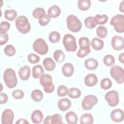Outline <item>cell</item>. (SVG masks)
<instances>
[{
    "label": "cell",
    "instance_id": "603a6c76",
    "mask_svg": "<svg viewBox=\"0 0 124 124\" xmlns=\"http://www.w3.org/2000/svg\"><path fill=\"white\" fill-rule=\"evenodd\" d=\"M91 45L93 49L96 50H100L104 46V42L101 39L95 37L92 40Z\"/></svg>",
    "mask_w": 124,
    "mask_h": 124
},
{
    "label": "cell",
    "instance_id": "f907efd6",
    "mask_svg": "<svg viewBox=\"0 0 124 124\" xmlns=\"http://www.w3.org/2000/svg\"><path fill=\"white\" fill-rule=\"evenodd\" d=\"M51 116H50V115L47 116L45 118V120H44L43 123L44 124H51Z\"/></svg>",
    "mask_w": 124,
    "mask_h": 124
},
{
    "label": "cell",
    "instance_id": "ee69618b",
    "mask_svg": "<svg viewBox=\"0 0 124 124\" xmlns=\"http://www.w3.org/2000/svg\"><path fill=\"white\" fill-rule=\"evenodd\" d=\"M28 60L30 63L35 64L39 62L40 57L34 53H31L28 56Z\"/></svg>",
    "mask_w": 124,
    "mask_h": 124
},
{
    "label": "cell",
    "instance_id": "836d02e7",
    "mask_svg": "<svg viewBox=\"0 0 124 124\" xmlns=\"http://www.w3.org/2000/svg\"><path fill=\"white\" fill-rule=\"evenodd\" d=\"M103 62L105 65L109 67L113 65L115 63V58L111 55H107L103 58Z\"/></svg>",
    "mask_w": 124,
    "mask_h": 124
},
{
    "label": "cell",
    "instance_id": "c3c4849f",
    "mask_svg": "<svg viewBox=\"0 0 124 124\" xmlns=\"http://www.w3.org/2000/svg\"><path fill=\"white\" fill-rule=\"evenodd\" d=\"M8 99L7 95L4 93H0V104H3L6 103Z\"/></svg>",
    "mask_w": 124,
    "mask_h": 124
},
{
    "label": "cell",
    "instance_id": "f35d334b",
    "mask_svg": "<svg viewBox=\"0 0 124 124\" xmlns=\"http://www.w3.org/2000/svg\"><path fill=\"white\" fill-rule=\"evenodd\" d=\"M94 18L96 20L97 24L98 25L105 24L106 23L108 19V17L106 15H96Z\"/></svg>",
    "mask_w": 124,
    "mask_h": 124
},
{
    "label": "cell",
    "instance_id": "8fae6325",
    "mask_svg": "<svg viewBox=\"0 0 124 124\" xmlns=\"http://www.w3.org/2000/svg\"><path fill=\"white\" fill-rule=\"evenodd\" d=\"M111 44L114 49L117 51L122 50L124 47V38L121 36H114L111 39Z\"/></svg>",
    "mask_w": 124,
    "mask_h": 124
},
{
    "label": "cell",
    "instance_id": "ac0fdd59",
    "mask_svg": "<svg viewBox=\"0 0 124 124\" xmlns=\"http://www.w3.org/2000/svg\"><path fill=\"white\" fill-rule=\"evenodd\" d=\"M43 119V114L40 110H34L31 115V120L34 124H40Z\"/></svg>",
    "mask_w": 124,
    "mask_h": 124
},
{
    "label": "cell",
    "instance_id": "e0dca14e",
    "mask_svg": "<svg viewBox=\"0 0 124 124\" xmlns=\"http://www.w3.org/2000/svg\"><path fill=\"white\" fill-rule=\"evenodd\" d=\"M62 71L63 75L66 77H70L74 73V67L71 63H66L62 67Z\"/></svg>",
    "mask_w": 124,
    "mask_h": 124
},
{
    "label": "cell",
    "instance_id": "74e56055",
    "mask_svg": "<svg viewBox=\"0 0 124 124\" xmlns=\"http://www.w3.org/2000/svg\"><path fill=\"white\" fill-rule=\"evenodd\" d=\"M45 14V10L41 7H38L33 10L32 12V16L35 18H40Z\"/></svg>",
    "mask_w": 124,
    "mask_h": 124
},
{
    "label": "cell",
    "instance_id": "277c9868",
    "mask_svg": "<svg viewBox=\"0 0 124 124\" xmlns=\"http://www.w3.org/2000/svg\"><path fill=\"white\" fill-rule=\"evenodd\" d=\"M40 83L44 87V90L46 93H52L54 90V85L52 83V78L50 75L44 74L40 78Z\"/></svg>",
    "mask_w": 124,
    "mask_h": 124
},
{
    "label": "cell",
    "instance_id": "e575fe53",
    "mask_svg": "<svg viewBox=\"0 0 124 124\" xmlns=\"http://www.w3.org/2000/svg\"><path fill=\"white\" fill-rule=\"evenodd\" d=\"M112 82L108 78H104L102 79L100 82V86L103 90H107L111 87Z\"/></svg>",
    "mask_w": 124,
    "mask_h": 124
},
{
    "label": "cell",
    "instance_id": "52a82bcc",
    "mask_svg": "<svg viewBox=\"0 0 124 124\" xmlns=\"http://www.w3.org/2000/svg\"><path fill=\"white\" fill-rule=\"evenodd\" d=\"M34 51L40 55L46 54L48 50V45L42 38H38L34 41L32 45Z\"/></svg>",
    "mask_w": 124,
    "mask_h": 124
},
{
    "label": "cell",
    "instance_id": "8992f818",
    "mask_svg": "<svg viewBox=\"0 0 124 124\" xmlns=\"http://www.w3.org/2000/svg\"><path fill=\"white\" fill-rule=\"evenodd\" d=\"M110 24L114 27L115 31L118 33H123L124 31V16L118 14L111 18Z\"/></svg>",
    "mask_w": 124,
    "mask_h": 124
},
{
    "label": "cell",
    "instance_id": "ab89813d",
    "mask_svg": "<svg viewBox=\"0 0 124 124\" xmlns=\"http://www.w3.org/2000/svg\"><path fill=\"white\" fill-rule=\"evenodd\" d=\"M68 89L64 85H60L57 89V95L60 97H62L66 96L68 94Z\"/></svg>",
    "mask_w": 124,
    "mask_h": 124
},
{
    "label": "cell",
    "instance_id": "d590c367",
    "mask_svg": "<svg viewBox=\"0 0 124 124\" xmlns=\"http://www.w3.org/2000/svg\"><path fill=\"white\" fill-rule=\"evenodd\" d=\"M4 52L6 55L11 57L14 56L16 53V49L13 45H8L4 47Z\"/></svg>",
    "mask_w": 124,
    "mask_h": 124
},
{
    "label": "cell",
    "instance_id": "4316f807",
    "mask_svg": "<svg viewBox=\"0 0 124 124\" xmlns=\"http://www.w3.org/2000/svg\"><path fill=\"white\" fill-rule=\"evenodd\" d=\"M84 24L88 29H93L97 25L96 19L93 16L87 17L84 20Z\"/></svg>",
    "mask_w": 124,
    "mask_h": 124
},
{
    "label": "cell",
    "instance_id": "b9f144b4",
    "mask_svg": "<svg viewBox=\"0 0 124 124\" xmlns=\"http://www.w3.org/2000/svg\"><path fill=\"white\" fill-rule=\"evenodd\" d=\"M50 17L48 14H45L39 19V23L42 26H46L49 22Z\"/></svg>",
    "mask_w": 124,
    "mask_h": 124
},
{
    "label": "cell",
    "instance_id": "60d3db41",
    "mask_svg": "<svg viewBox=\"0 0 124 124\" xmlns=\"http://www.w3.org/2000/svg\"><path fill=\"white\" fill-rule=\"evenodd\" d=\"M91 52L90 47L89 48H79L77 52V55L79 58H83L89 54Z\"/></svg>",
    "mask_w": 124,
    "mask_h": 124
},
{
    "label": "cell",
    "instance_id": "44dd1931",
    "mask_svg": "<svg viewBox=\"0 0 124 124\" xmlns=\"http://www.w3.org/2000/svg\"><path fill=\"white\" fill-rule=\"evenodd\" d=\"M47 13L50 17L56 18L60 16L61 13V10L58 6L53 5L49 8Z\"/></svg>",
    "mask_w": 124,
    "mask_h": 124
},
{
    "label": "cell",
    "instance_id": "7c38bea8",
    "mask_svg": "<svg viewBox=\"0 0 124 124\" xmlns=\"http://www.w3.org/2000/svg\"><path fill=\"white\" fill-rule=\"evenodd\" d=\"M14 118L13 111L10 109H6L1 115V123L2 124H12L13 123Z\"/></svg>",
    "mask_w": 124,
    "mask_h": 124
},
{
    "label": "cell",
    "instance_id": "4dcf8cb0",
    "mask_svg": "<svg viewBox=\"0 0 124 124\" xmlns=\"http://www.w3.org/2000/svg\"><path fill=\"white\" fill-rule=\"evenodd\" d=\"M81 93L79 89L76 88H71L68 90V95L69 97L73 99L78 98L81 95Z\"/></svg>",
    "mask_w": 124,
    "mask_h": 124
},
{
    "label": "cell",
    "instance_id": "9a60e30c",
    "mask_svg": "<svg viewBox=\"0 0 124 124\" xmlns=\"http://www.w3.org/2000/svg\"><path fill=\"white\" fill-rule=\"evenodd\" d=\"M31 74L30 68L28 65H24L21 67L18 71V75L22 80H26L30 78Z\"/></svg>",
    "mask_w": 124,
    "mask_h": 124
},
{
    "label": "cell",
    "instance_id": "d6986e66",
    "mask_svg": "<svg viewBox=\"0 0 124 124\" xmlns=\"http://www.w3.org/2000/svg\"><path fill=\"white\" fill-rule=\"evenodd\" d=\"M98 62L97 61L93 58L87 59L84 62L85 68L89 70H94L97 67Z\"/></svg>",
    "mask_w": 124,
    "mask_h": 124
},
{
    "label": "cell",
    "instance_id": "1f68e13d",
    "mask_svg": "<svg viewBox=\"0 0 124 124\" xmlns=\"http://www.w3.org/2000/svg\"><path fill=\"white\" fill-rule=\"evenodd\" d=\"M60 38L61 36L60 33L56 31L51 32L48 36L49 41L52 43H58L60 41Z\"/></svg>",
    "mask_w": 124,
    "mask_h": 124
},
{
    "label": "cell",
    "instance_id": "83f0119b",
    "mask_svg": "<svg viewBox=\"0 0 124 124\" xmlns=\"http://www.w3.org/2000/svg\"><path fill=\"white\" fill-rule=\"evenodd\" d=\"M53 56L56 62L59 63L62 62L65 59L64 53L60 49L56 50L54 52Z\"/></svg>",
    "mask_w": 124,
    "mask_h": 124
},
{
    "label": "cell",
    "instance_id": "7bdbcfd3",
    "mask_svg": "<svg viewBox=\"0 0 124 124\" xmlns=\"http://www.w3.org/2000/svg\"><path fill=\"white\" fill-rule=\"evenodd\" d=\"M10 24L6 21H2L0 25V33H6L10 29Z\"/></svg>",
    "mask_w": 124,
    "mask_h": 124
},
{
    "label": "cell",
    "instance_id": "816d5d0a",
    "mask_svg": "<svg viewBox=\"0 0 124 124\" xmlns=\"http://www.w3.org/2000/svg\"><path fill=\"white\" fill-rule=\"evenodd\" d=\"M118 59L121 62L123 63H124V53H122L121 54L119 55Z\"/></svg>",
    "mask_w": 124,
    "mask_h": 124
},
{
    "label": "cell",
    "instance_id": "6da1fadb",
    "mask_svg": "<svg viewBox=\"0 0 124 124\" xmlns=\"http://www.w3.org/2000/svg\"><path fill=\"white\" fill-rule=\"evenodd\" d=\"M4 81L9 88H15L17 84V79L15 71L10 68L5 70L3 73Z\"/></svg>",
    "mask_w": 124,
    "mask_h": 124
},
{
    "label": "cell",
    "instance_id": "484cf974",
    "mask_svg": "<svg viewBox=\"0 0 124 124\" xmlns=\"http://www.w3.org/2000/svg\"><path fill=\"white\" fill-rule=\"evenodd\" d=\"M91 5V1L90 0H79L78 2V8L83 11L88 10Z\"/></svg>",
    "mask_w": 124,
    "mask_h": 124
},
{
    "label": "cell",
    "instance_id": "5b68a950",
    "mask_svg": "<svg viewBox=\"0 0 124 124\" xmlns=\"http://www.w3.org/2000/svg\"><path fill=\"white\" fill-rule=\"evenodd\" d=\"M65 49L68 52H75L77 48L75 37L71 34H65L62 40Z\"/></svg>",
    "mask_w": 124,
    "mask_h": 124
},
{
    "label": "cell",
    "instance_id": "7dc6e473",
    "mask_svg": "<svg viewBox=\"0 0 124 124\" xmlns=\"http://www.w3.org/2000/svg\"><path fill=\"white\" fill-rule=\"evenodd\" d=\"M0 45L2 46L5 44L8 40V35L6 33H0Z\"/></svg>",
    "mask_w": 124,
    "mask_h": 124
},
{
    "label": "cell",
    "instance_id": "7a4b0ae2",
    "mask_svg": "<svg viewBox=\"0 0 124 124\" xmlns=\"http://www.w3.org/2000/svg\"><path fill=\"white\" fill-rule=\"evenodd\" d=\"M16 26L18 31L22 33H28L31 29V25L28 18L23 16H19L15 21Z\"/></svg>",
    "mask_w": 124,
    "mask_h": 124
},
{
    "label": "cell",
    "instance_id": "f1b7e54d",
    "mask_svg": "<svg viewBox=\"0 0 124 124\" xmlns=\"http://www.w3.org/2000/svg\"><path fill=\"white\" fill-rule=\"evenodd\" d=\"M31 97L35 102H40L43 98V94L39 90H34L31 93Z\"/></svg>",
    "mask_w": 124,
    "mask_h": 124
},
{
    "label": "cell",
    "instance_id": "2e32d148",
    "mask_svg": "<svg viewBox=\"0 0 124 124\" xmlns=\"http://www.w3.org/2000/svg\"><path fill=\"white\" fill-rule=\"evenodd\" d=\"M71 102L67 98L61 99L59 100L58 103V107L62 111H65L68 110L71 107Z\"/></svg>",
    "mask_w": 124,
    "mask_h": 124
},
{
    "label": "cell",
    "instance_id": "7402d4cb",
    "mask_svg": "<svg viewBox=\"0 0 124 124\" xmlns=\"http://www.w3.org/2000/svg\"><path fill=\"white\" fill-rule=\"evenodd\" d=\"M66 122L69 124H76L78 121V117L76 113L70 111L67 112L65 115Z\"/></svg>",
    "mask_w": 124,
    "mask_h": 124
},
{
    "label": "cell",
    "instance_id": "4fadbf2b",
    "mask_svg": "<svg viewBox=\"0 0 124 124\" xmlns=\"http://www.w3.org/2000/svg\"><path fill=\"white\" fill-rule=\"evenodd\" d=\"M110 118L115 122H121L124 120L123 110L118 108L113 110L110 113Z\"/></svg>",
    "mask_w": 124,
    "mask_h": 124
},
{
    "label": "cell",
    "instance_id": "8d00e7d4",
    "mask_svg": "<svg viewBox=\"0 0 124 124\" xmlns=\"http://www.w3.org/2000/svg\"><path fill=\"white\" fill-rule=\"evenodd\" d=\"M78 43L80 48H89L90 40L86 37H81L79 39Z\"/></svg>",
    "mask_w": 124,
    "mask_h": 124
},
{
    "label": "cell",
    "instance_id": "d6a6232c",
    "mask_svg": "<svg viewBox=\"0 0 124 124\" xmlns=\"http://www.w3.org/2000/svg\"><path fill=\"white\" fill-rule=\"evenodd\" d=\"M107 29L103 26H100L96 29V33L98 37L101 38H104L107 35Z\"/></svg>",
    "mask_w": 124,
    "mask_h": 124
},
{
    "label": "cell",
    "instance_id": "ffe728a7",
    "mask_svg": "<svg viewBox=\"0 0 124 124\" xmlns=\"http://www.w3.org/2000/svg\"><path fill=\"white\" fill-rule=\"evenodd\" d=\"M43 64L46 70L48 71H53L56 66V64L54 61L50 58H45L43 60Z\"/></svg>",
    "mask_w": 124,
    "mask_h": 124
},
{
    "label": "cell",
    "instance_id": "f6af8a7d",
    "mask_svg": "<svg viewBox=\"0 0 124 124\" xmlns=\"http://www.w3.org/2000/svg\"><path fill=\"white\" fill-rule=\"evenodd\" d=\"M51 124H60L62 123V117L59 114H54L51 116Z\"/></svg>",
    "mask_w": 124,
    "mask_h": 124
},
{
    "label": "cell",
    "instance_id": "bcb514c9",
    "mask_svg": "<svg viewBox=\"0 0 124 124\" xmlns=\"http://www.w3.org/2000/svg\"><path fill=\"white\" fill-rule=\"evenodd\" d=\"M24 95V92L20 90H16L13 92V97L16 99H20L23 98Z\"/></svg>",
    "mask_w": 124,
    "mask_h": 124
},
{
    "label": "cell",
    "instance_id": "f546056e",
    "mask_svg": "<svg viewBox=\"0 0 124 124\" xmlns=\"http://www.w3.org/2000/svg\"><path fill=\"white\" fill-rule=\"evenodd\" d=\"M17 16V13L14 9L6 10L4 12V17L5 18L9 20L13 21Z\"/></svg>",
    "mask_w": 124,
    "mask_h": 124
},
{
    "label": "cell",
    "instance_id": "cb8c5ba5",
    "mask_svg": "<svg viewBox=\"0 0 124 124\" xmlns=\"http://www.w3.org/2000/svg\"><path fill=\"white\" fill-rule=\"evenodd\" d=\"M44 69L42 66L40 65H36L32 67V76L34 78H38L44 74Z\"/></svg>",
    "mask_w": 124,
    "mask_h": 124
},
{
    "label": "cell",
    "instance_id": "f5cc1de1",
    "mask_svg": "<svg viewBox=\"0 0 124 124\" xmlns=\"http://www.w3.org/2000/svg\"><path fill=\"white\" fill-rule=\"evenodd\" d=\"M124 1H123L120 6H119V10L122 13H124Z\"/></svg>",
    "mask_w": 124,
    "mask_h": 124
},
{
    "label": "cell",
    "instance_id": "5bb4252c",
    "mask_svg": "<svg viewBox=\"0 0 124 124\" xmlns=\"http://www.w3.org/2000/svg\"><path fill=\"white\" fill-rule=\"evenodd\" d=\"M98 81L97 76L94 74H89L84 78V83L88 87H93L95 86Z\"/></svg>",
    "mask_w": 124,
    "mask_h": 124
},
{
    "label": "cell",
    "instance_id": "3957f363",
    "mask_svg": "<svg viewBox=\"0 0 124 124\" xmlns=\"http://www.w3.org/2000/svg\"><path fill=\"white\" fill-rule=\"evenodd\" d=\"M67 27L69 30L74 32H78L82 27L80 21L74 15L68 16L66 18Z\"/></svg>",
    "mask_w": 124,
    "mask_h": 124
},
{
    "label": "cell",
    "instance_id": "ba28073f",
    "mask_svg": "<svg viewBox=\"0 0 124 124\" xmlns=\"http://www.w3.org/2000/svg\"><path fill=\"white\" fill-rule=\"evenodd\" d=\"M110 74L111 77L118 84H122L124 81V72L122 67L118 65H114L111 68Z\"/></svg>",
    "mask_w": 124,
    "mask_h": 124
},
{
    "label": "cell",
    "instance_id": "681fc988",
    "mask_svg": "<svg viewBox=\"0 0 124 124\" xmlns=\"http://www.w3.org/2000/svg\"><path fill=\"white\" fill-rule=\"evenodd\" d=\"M16 124H29V123L26 119L23 118H20L18 119L16 122Z\"/></svg>",
    "mask_w": 124,
    "mask_h": 124
},
{
    "label": "cell",
    "instance_id": "9c48e42d",
    "mask_svg": "<svg viewBox=\"0 0 124 124\" xmlns=\"http://www.w3.org/2000/svg\"><path fill=\"white\" fill-rule=\"evenodd\" d=\"M97 102V98L95 95L92 94L87 95L83 98L81 103V106L84 110H91Z\"/></svg>",
    "mask_w": 124,
    "mask_h": 124
},
{
    "label": "cell",
    "instance_id": "d4e9b609",
    "mask_svg": "<svg viewBox=\"0 0 124 124\" xmlns=\"http://www.w3.org/2000/svg\"><path fill=\"white\" fill-rule=\"evenodd\" d=\"M80 123L81 124H92L93 123V118L90 113H84L80 118Z\"/></svg>",
    "mask_w": 124,
    "mask_h": 124
},
{
    "label": "cell",
    "instance_id": "30bf717a",
    "mask_svg": "<svg viewBox=\"0 0 124 124\" xmlns=\"http://www.w3.org/2000/svg\"><path fill=\"white\" fill-rule=\"evenodd\" d=\"M105 98L108 105L112 107L116 106L119 102L118 93L115 90H112L107 93Z\"/></svg>",
    "mask_w": 124,
    "mask_h": 124
}]
</instances>
